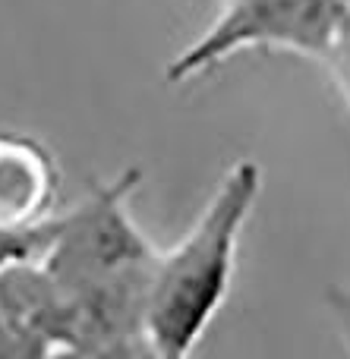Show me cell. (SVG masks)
<instances>
[{
	"instance_id": "obj_3",
	"label": "cell",
	"mask_w": 350,
	"mask_h": 359,
	"mask_svg": "<svg viewBox=\"0 0 350 359\" xmlns=\"http://www.w3.org/2000/svg\"><path fill=\"white\" fill-rule=\"evenodd\" d=\"M350 13V0H227L218 22L177 54L170 79H189L243 48H290L328 54Z\"/></svg>"
},
{
	"instance_id": "obj_1",
	"label": "cell",
	"mask_w": 350,
	"mask_h": 359,
	"mask_svg": "<svg viewBox=\"0 0 350 359\" xmlns=\"http://www.w3.org/2000/svg\"><path fill=\"white\" fill-rule=\"evenodd\" d=\"M139 170L88 192L86 202L51 215L32 249L67 306V353H145V299L158 249L126 211Z\"/></svg>"
},
{
	"instance_id": "obj_5",
	"label": "cell",
	"mask_w": 350,
	"mask_h": 359,
	"mask_svg": "<svg viewBox=\"0 0 350 359\" xmlns=\"http://www.w3.org/2000/svg\"><path fill=\"white\" fill-rule=\"evenodd\" d=\"M328 312L341 331V341L350 350V287H332L328 290Z\"/></svg>"
},
{
	"instance_id": "obj_4",
	"label": "cell",
	"mask_w": 350,
	"mask_h": 359,
	"mask_svg": "<svg viewBox=\"0 0 350 359\" xmlns=\"http://www.w3.org/2000/svg\"><path fill=\"white\" fill-rule=\"evenodd\" d=\"M60 168L44 142L25 133H0V236H29L57 205Z\"/></svg>"
},
{
	"instance_id": "obj_2",
	"label": "cell",
	"mask_w": 350,
	"mask_h": 359,
	"mask_svg": "<svg viewBox=\"0 0 350 359\" xmlns=\"http://www.w3.org/2000/svg\"><path fill=\"white\" fill-rule=\"evenodd\" d=\"M262 189V170L240 158L218 180L193 227L170 249L155 255L145 299L149 356L180 359L196 350L215 322L234 284L237 249L253 205Z\"/></svg>"
},
{
	"instance_id": "obj_6",
	"label": "cell",
	"mask_w": 350,
	"mask_h": 359,
	"mask_svg": "<svg viewBox=\"0 0 350 359\" xmlns=\"http://www.w3.org/2000/svg\"><path fill=\"white\" fill-rule=\"evenodd\" d=\"M328 57H335V60H338L341 79H344V88L350 92V13H347L344 25H341V32H338V41H335V48L328 50Z\"/></svg>"
}]
</instances>
